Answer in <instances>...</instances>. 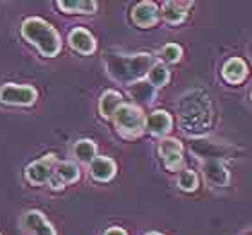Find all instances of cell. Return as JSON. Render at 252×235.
Masks as SVG:
<instances>
[{
    "mask_svg": "<svg viewBox=\"0 0 252 235\" xmlns=\"http://www.w3.org/2000/svg\"><path fill=\"white\" fill-rule=\"evenodd\" d=\"M213 120L209 95L202 90H193L180 101V124L189 133H204Z\"/></svg>",
    "mask_w": 252,
    "mask_h": 235,
    "instance_id": "obj_1",
    "label": "cell"
},
{
    "mask_svg": "<svg viewBox=\"0 0 252 235\" xmlns=\"http://www.w3.org/2000/svg\"><path fill=\"white\" fill-rule=\"evenodd\" d=\"M153 67L152 54H114L106 59V70L110 74L112 79H116L123 84L139 83L144 76H148L150 68Z\"/></svg>",
    "mask_w": 252,
    "mask_h": 235,
    "instance_id": "obj_2",
    "label": "cell"
},
{
    "mask_svg": "<svg viewBox=\"0 0 252 235\" xmlns=\"http://www.w3.org/2000/svg\"><path fill=\"white\" fill-rule=\"evenodd\" d=\"M22 36L47 58L56 56L62 49L58 31L42 18H27L22 24Z\"/></svg>",
    "mask_w": 252,
    "mask_h": 235,
    "instance_id": "obj_3",
    "label": "cell"
},
{
    "mask_svg": "<svg viewBox=\"0 0 252 235\" xmlns=\"http://www.w3.org/2000/svg\"><path fill=\"white\" fill-rule=\"evenodd\" d=\"M112 117H114V124H116L117 131L126 138L139 136L146 126V119L142 115L141 108L133 104H121Z\"/></svg>",
    "mask_w": 252,
    "mask_h": 235,
    "instance_id": "obj_4",
    "label": "cell"
},
{
    "mask_svg": "<svg viewBox=\"0 0 252 235\" xmlns=\"http://www.w3.org/2000/svg\"><path fill=\"white\" fill-rule=\"evenodd\" d=\"M36 90L32 86H20V84L5 83L0 88V101L4 104H15V106H29L36 101Z\"/></svg>",
    "mask_w": 252,
    "mask_h": 235,
    "instance_id": "obj_5",
    "label": "cell"
},
{
    "mask_svg": "<svg viewBox=\"0 0 252 235\" xmlns=\"http://www.w3.org/2000/svg\"><path fill=\"white\" fill-rule=\"evenodd\" d=\"M56 158L53 155H47V157H43L42 160H36V162H32L31 165H27L26 169V178L32 185H43V183H47L51 178L54 176L56 173Z\"/></svg>",
    "mask_w": 252,
    "mask_h": 235,
    "instance_id": "obj_6",
    "label": "cell"
},
{
    "mask_svg": "<svg viewBox=\"0 0 252 235\" xmlns=\"http://www.w3.org/2000/svg\"><path fill=\"white\" fill-rule=\"evenodd\" d=\"M158 155L162 157L164 165L169 171H177L182 165L184 158H182V144L177 138H164L158 144Z\"/></svg>",
    "mask_w": 252,
    "mask_h": 235,
    "instance_id": "obj_7",
    "label": "cell"
},
{
    "mask_svg": "<svg viewBox=\"0 0 252 235\" xmlns=\"http://www.w3.org/2000/svg\"><path fill=\"white\" fill-rule=\"evenodd\" d=\"M191 149H193L196 157L204 158V160H220V158H223L227 155L225 146L213 140H204V138L191 142Z\"/></svg>",
    "mask_w": 252,
    "mask_h": 235,
    "instance_id": "obj_8",
    "label": "cell"
},
{
    "mask_svg": "<svg viewBox=\"0 0 252 235\" xmlns=\"http://www.w3.org/2000/svg\"><path fill=\"white\" fill-rule=\"evenodd\" d=\"M204 178L211 185H216V187H225L229 185V171L225 169V165L220 162V160H205L204 162Z\"/></svg>",
    "mask_w": 252,
    "mask_h": 235,
    "instance_id": "obj_9",
    "label": "cell"
},
{
    "mask_svg": "<svg viewBox=\"0 0 252 235\" xmlns=\"http://www.w3.org/2000/svg\"><path fill=\"white\" fill-rule=\"evenodd\" d=\"M171 126H173V119H171V115H169L168 111L157 110V111H153V113H150L144 128H146L152 135L164 136L171 131Z\"/></svg>",
    "mask_w": 252,
    "mask_h": 235,
    "instance_id": "obj_10",
    "label": "cell"
},
{
    "mask_svg": "<svg viewBox=\"0 0 252 235\" xmlns=\"http://www.w3.org/2000/svg\"><path fill=\"white\" fill-rule=\"evenodd\" d=\"M131 18L139 27H152L158 20V9L153 2H139L131 11Z\"/></svg>",
    "mask_w": 252,
    "mask_h": 235,
    "instance_id": "obj_11",
    "label": "cell"
},
{
    "mask_svg": "<svg viewBox=\"0 0 252 235\" xmlns=\"http://www.w3.org/2000/svg\"><path fill=\"white\" fill-rule=\"evenodd\" d=\"M24 226L32 235H56V230L53 228V225L36 210H31V212H27L24 215Z\"/></svg>",
    "mask_w": 252,
    "mask_h": 235,
    "instance_id": "obj_12",
    "label": "cell"
},
{
    "mask_svg": "<svg viewBox=\"0 0 252 235\" xmlns=\"http://www.w3.org/2000/svg\"><path fill=\"white\" fill-rule=\"evenodd\" d=\"M68 43H70V47L79 54H92L95 51V42L92 34H90L87 29H74L70 34H68Z\"/></svg>",
    "mask_w": 252,
    "mask_h": 235,
    "instance_id": "obj_13",
    "label": "cell"
},
{
    "mask_svg": "<svg viewBox=\"0 0 252 235\" xmlns=\"http://www.w3.org/2000/svg\"><path fill=\"white\" fill-rule=\"evenodd\" d=\"M90 174L97 182H110L116 176V162L106 157H95L90 162Z\"/></svg>",
    "mask_w": 252,
    "mask_h": 235,
    "instance_id": "obj_14",
    "label": "cell"
},
{
    "mask_svg": "<svg viewBox=\"0 0 252 235\" xmlns=\"http://www.w3.org/2000/svg\"><path fill=\"white\" fill-rule=\"evenodd\" d=\"M221 76H223V79H225L227 83H232V84L242 83L243 79L247 78V65L240 58H231L223 65Z\"/></svg>",
    "mask_w": 252,
    "mask_h": 235,
    "instance_id": "obj_15",
    "label": "cell"
},
{
    "mask_svg": "<svg viewBox=\"0 0 252 235\" xmlns=\"http://www.w3.org/2000/svg\"><path fill=\"white\" fill-rule=\"evenodd\" d=\"M193 2H166L162 7V15L169 24H180L188 15V7H191Z\"/></svg>",
    "mask_w": 252,
    "mask_h": 235,
    "instance_id": "obj_16",
    "label": "cell"
},
{
    "mask_svg": "<svg viewBox=\"0 0 252 235\" xmlns=\"http://www.w3.org/2000/svg\"><path fill=\"white\" fill-rule=\"evenodd\" d=\"M123 104V97L119 92H114V90H108L101 95L99 99V111L103 117H112L114 111Z\"/></svg>",
    "mask_w": 252,
    "mask_h": 235,
    "instance_id": "obj_17",
    "label": "cell"
},
{
    "mask_svg": "<svg viewBox=\"0 0 252 235\" xmlns=\"http://www.w3.org/2000/svg\"><path fill=\"white\" fill-rule=\"evenodd\" d=\"M97 147L92 140H78L74 146V157L85 163H90L95 158Z\"/></svg>",
    "mask_w": 252,
    "mask_h": 235,
    "instance_id": "obj_18",
    "label": "cell"
},
{
    "mask_svg": "<svg viewBox=\"0 0 252 235\" xmlns=\"http://www.w3.org/2000/svg\"><path fill=\"white\" fill-rule=\"evenodd\" d=\"M128 90H130L131 97L137 101H141V103H152L153 97H155V88H153L150 83H144V81L130 84Z\"/></svg>",
    "mask_w": 252,
    "mask_h": 235,
    "instance_id": "obj_19",
    "label": "cell"
},
{
    "mask_svg": "<svg viewBox=\"0 0 252 235\" xmlns=\"http://www.w3.org/2000/svg\"><path fill=\"white\" fill-rule=\"evenodd\" d=\"M58 5L63 11L67 13H85V15H90L94 13L97 4L92 2V0H72V2H58Z\"/></svg>",
    "mask_w": 252,
    "mask_h": 235,
    "instance_id": "obj_20",
    "label": "cell"
},
{
    "mask_svg": "<svg viewBox=\"0 0 252 235\" xmlns=\"http://www.w3.org/2000/svg\"><path fill=\"white\" fill-rule=\"evenodd\" d=\"M56 176H58L63 183H74L79 180V169H78V165L72 162H60L58 165H56Z\"/></svg>",
    "mask_w": 252,
    "mask_h": 235,
    "instance_id": "obj_21",
    "label": "cell"
},
{
    "mask_svg": "<svg viewBox=\"0 0 252 235\" xmlns=\"http://www.w3.org/2000/svg\"><path fill=\"white\" fill-rule=\"evenodd\" d=\"M148 81L152 84L153 88H157V86H164V84L169 81V72L168 68L160 65V63H155L152 68H150V72H148Z\"/></svg>",
    "mask_w": 252,
    "mask_h": 235,
    "instance_id": "obj_22",
    "label": "cell"
},
{
    "mask_svg": "<svg viewBox=\"0 0 252 235\" xmlns=\"http://www.w3.org/2000/svg\"><path fill=\"white\" fill-rule=\"evenodd\" d=\"M179 187L186 192H193L198 187V176L193 171H182L179 176Z\"/></svg>",
    "mask_w": 252,
    "mask_h": 235,
    "instance_id": "obj_23",
    "label": "cell"
},
{
    "mask_svg": "<svg viewBox=\"0 0 252 235\" xmlns=\"http://www.w3.org/2000/svg\"><path fill=\"white\" fill-rule=\"evenodd\" d=\"M182 56V49L177 43H168L166 47L162 49V59L168 63H177Z\"/></svg>",
    "mask_w": 252,
    "mask_h": 235,
    "instance_id": "obj_24",
    "label": "cell"
},
{
    "mask_svg": "<svg viewBox=\"0 0 252 235\" xmlns=\"http://www.w3.org/2000/svg\"><path fill=\"white\" fill-rule=\"evenodd\" d=\"M105 235H126V232L123 228H119V226H112V228H108L105 232Z\"/></svg>",
    "mask_w": 252,
    "mask_h": 235,
    "instance_id": "obj_25",
    "label": "cell"
},
{
    "mask_svg": "<svg viewBox=\"0 0 252 235\" xmlns=\"http://www.w3.org/2000/svg\"><path fill=\"white\" fill-rule=\"evenodd\" d=\"M146 235H162V234H157V232H152V234H146Z\"/></svg>",
    "mask_w": 252,
    "mask_h": 235,
    "instance_id": "obj_26",
    "label": "cell"
},
{
    "mask_svg": "<svg viewBox=\"0 0 252 235\" xmlns=\"http://www.w3.org/2000/svg\"><path fill=\"white\" fill-rule=\"evenodd\" d=\"M251 99H252V92H251Z\"/></svg>",
    "mask_w": 252,
    "mask_h": 235,
    "instance_id": "obj_27",
    "label": "cell"
}]
</instances>
